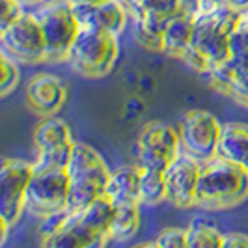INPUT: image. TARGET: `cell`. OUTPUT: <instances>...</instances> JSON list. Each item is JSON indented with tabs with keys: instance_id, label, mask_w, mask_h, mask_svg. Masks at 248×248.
<instances>
[{
	"instance_id": "17",
	"label": "cell",
	"mask_w": 248,
	"mask_h": 248,
	"mask_svg": "<svg viewBox=\"0 0 248 248\" xmlns=\"http://www.w3.org/2000/svg\"><path fill=\"white\" fill-rule=\"evenodd\" d=\"M192 30H194V17L183 12L174 13L168 19V25L162 32V52L181 58V54L192 43Z\"/></svg>"
},
{
	"instance_id": "18",
	"label": "cell",
	"mask_w": 248,
	"mask_h": 248,
	"mask_svg": "<svg viewBox=\"0 0 248 248\" xmlns=\"http://www.w3.org/2000/svg\"><path fill=\"white\" fill-rule=\"evenodd\" d=\"M140 228V203L138 202H124L114 203V213L108 226L107 241H127L135 235Z\"/></svg>"
},
{
	"instance_id": "1",
	"label": "cell",
	"mask_w": 248,
	"mask_h": 248,
	"mask_svg": "<svg viewBox=\"0 0 248 248\" xmlns=\"http://www.w3.org/2000/svg\"><path fill=\"white\" fill-rule=\"evenodd\" d=\"M248 196L247 170L233 161L215 155L202 161L196 188V207L202 209H228L235 207Z\"/></svg>"
},
{
	"instance_id": "22",
	"label": "cell",
	"mask_w": 248,
	"mask_h": 248,
	"mask_svg": "<svg viewBox=\"0 0 248 248\" xmlns=\"http://www.w3.org/2000/svg\"><path fill=\"white\" fill-rule=\"evenodd\" d=\"M75 142H67L56 148L43 149L37 151V159L34 162L36 168H67L69 159H71V151H73Z\"/></svg>"
},
{
	"instance_id": "20",
	"label": "cell",
	"mask_w": 248,
	"mask_h": 248,
	"mask_svg": "<svg viewBox=\"0 0 248 248\" xmlns=\"http://www.w3.org/2000/svg\"><path fill=\"white\" fill-rule=\"evenodd\" d=\"M140 205H159L166 202V181L164 172L153 168H140V188H138Z\"/></svg>"
},
{
	"instance_id": "5",
	"label": "cell",
	"mask_w": 248,
	"mask_h": 248,
	"mask_svg": "<svg viewBox=\"0 0 248 248\" xmlns=\"http://www.w3.org/2000/svg\"><path fill=\"white\" fill-rule=\"evenodd\" d=\"M120 54L118 36L80 26L73 45L67 52V62L73 71L84 77H103L110 73Z\"/></svg>"
},
{
	"instance_id": "33",
	"label": "cell",
	"mask_w": 248,
	"mask_h": 248,
	"mask_svg": "<svg viewBox=\"0 0 248 248\" xmlns=\"http://www.w3.org/2000/svg\"><path fill=\"white\" fill-rule=\"evenodd\" d=\"M71 4H95V2H101V0H69Z\"/></svg>"
},
{
	"instance_id": "11",
	"label": "cell",
	"mask_w": 248,
	"mask_h": 248,
	"mask_svg": "<svg viewBox=\"0 0 248 248\" xmlns=\"http://www.w3.org/2000/svg\"><path fill=\"white\" fill-rule=\"evenodd\" d=\"M34 172V162L4 159L0 168V218L15 224L26 209V186Z\"/></svg>"
},
{
	"instance_id": "7",
	"label": "cell",
	"mask_w": 248,
	"mask_h": 248,
	"mask_svg": "<svg viewBox=\"0 0 248 248\" xmlns=\"http://www.w3.org/2000/svg\"><path fill=\"white\" fill-rule=\"evenodd\" d=\"M181 151L183 148L177 129L164 122H149L138 135L135 162L140 168L164 172Z\"/></svg>"
},
{
	"instance_id": "15",
	"label": "cell",
	"mask_w": 248,
	"mask_h": 248,
	"mask_svg": "<svg viewBox=\"0 0 248 248\" xmlns=\"http://www.w3.org/2000/svg\"><path fill=\"white\" fill-rule=\"evenodd\" d=\"M138 188H140V166L124 164L110 170V177L105 188V196L112 200V203L124 202H138ZM140 203V202H138Z\"/></svg>"
},
{
	"instance_id": "27",
	"label": "cell",
	"mask_w": 248,
	"mask_h": 248,
	"mask_svg": "<svg viewBox=\"0 0 248 248\" xmlns=\"http://www.w3.org/2000/svg\"><path fill=\"white\" fill-rule=\"evenodd\" d=\"M142 10H148V12H157L166 17H172L174 13L179 12L181 8V0H140V6Z\"/></svg>"
},
{
	"instance_id": "12",
	"label": "cell",
	"mask_w": 248,
	"mask_h": 248,
	"mask_svg": "<svg viewBox=\"0 0 248 248\" xmlns=\"http://www.w3.org/2000/svg\"><path fill=\"white\" fill-rule=\"evenodd\" d=\"M202 170V161L190 153L181 151L164 170L166 202L177 209L196 207V188Z\"/></svg>"
},
{
	"instance_id": "26",
	"label": "cell",
	"mask_w": 248,
	"mask_h": 248,
	"mask_svg": "<svg viewBox=\"0 0 248 248\" xmlns=\"http://www.w3.org/2000/svg\"><path fill=\"white\" fill-rule=\"evenodd\" d=\"M151 247L157 248H186V230L181 228H164L161 230Z\"/></svg>"
},
{
	"instance_id": "2",
	"label": "cell",
	"mask_w": 248,
	"mask_h": 248,
	"mask_svg": "<svg viewBox=\"0 0 248 248\" xmlns=\"http://www.w3.org/2000/svg\"><path fill=\"white\" fill-rule=\"evenodd\" d=\"M69 175V198L67 209L78 211L92 202L105 196V188L110 177V168L97 149L86 142H75L71 159L67 164Z\"/></svg>"
},
{
	"instance_id": "25",
	"label": "cell",
	"mask_w": 248,
	"mask_h": 248,
	"mask_svg": "<svg viewBox=\"0 0 248 248\" xmlns=\"http://www.w3.org/2000/svg\"><path fill=\"white\" fill-rule=\"evenodd\" d=\"M230 47H232V56L248 50V10L239 13L235 26L230 32Z\"/></svg>"
},
{
	"instance_id": "3",
	"label": "cell",
	"mask_w": 248,
	"mask_h": 248,
	"mask_svg": "<svg viewBox=\"0 0 248 248\" xmlns=\"http://www.w3.org/2000/svg\"><path fill=\"white\" fill-rule=\"evenodd\" d=\"M112 213L114 203L108 196H101L78 211H69L62 230L54 237H50L49 241H45L43 247L88 248L107 243Z\"/></svg>"
},
{
	"instance_id": "32",
	"label": "cell",
	"mask_w": 248,
	"mask_h": 248,
	"mask_svg": "<svg viewBox=\"0 0 248 248\" xmlns=\"http://www.w3.org/2000/svg\"><path fill=\"white\" fill-rule=\"evenodd\" d=\"M122 2H124L125 6L131 10V12H135L138 6H140V0H122Z\"/></svg>"
},
{
	"instance_id": "13",
	"label": "cell",
	"mask_w": 248,
	"mask_h": 248,
	"mask_svg": "<svg viewBox=\"0 0 248 248\" xmlns=\"http://www.w3.org/2000/svg\"><path fill=\"white\" fill-rule=\"evenodd\" d=\"M127 6L122 0H101L95 4H73L75 17L80 26L103 30L114 36L127 25Z\"/></svg>"
},
{
	"instance_id": "19",
	"label": "cell",
	"mask_w": 248,
	"mask_h": 248,
	"mask_svg": "<svg viewBox=\"0 0 248 248\" xmlns=\"http://www.w3.org/2000/svg\"><path fill=\"white\" fill-rule=\"evenodd\" d=\"M67 142H75L71 137V129L60 118H45L34 131V144L37 151L56 148Z\"/></svg>"
},
{
	"instance_id": "10",
	"label": "cell",
	"mask_w": 248,
	"mask_h": 248,
	"mask_svg": "<svg viewBox=\"0 0 248 248\" xmlns=\"http://www.w3.org/2000/svg\"><path fill=\"white\" fill-rule=\"evenodd\" d=\"M183 151L198 161H207L217 155L222 124L207 110H188L177 125Z\"/></svg>"
},
{
	"instance_id": "23",
	"label": "cell",
	"mask_w": 248,
	"mask_h": 248,
	"mask_svg": "<svg viewBox=\"0 0 248 248\" xmlns=\"http://www.w3.org/2000/svg\"><path fill=\"white\" fill-rule=\"evenodd\" d=\"M67 217H69V209L52 211L41 217V222L37 226V235L41 237V245H43L45 241H49L50 237H54L62 230V226L65 224Z\"/></svg>"
},
{
	"instance_id": "28",
	"label": "cell",
	"mask_w": 248,
	"mask_h": 248,
	"mask_svg": "<svg viewBox=\"0 0 248 248\" xmlns=\"http://www.w3.org/2000/svg\"><path fill=\"white\" fill-rule=\"evenodd\" d=\"M2 2V10H0V30L8 28L13 21H17L25 10H23V4L21 0H0Z\"/></svg>"
},
{
	"instance_id": "6",
	"label": "cell",
	"mask_w": 248,
	"mask_h": 248,
	"mask_svg": "<svg viewBox=\"0 0 248 248\" xmlns=\"http://www.w3.org/2000/svg\"><path fill=\"white\" fill-rule=\"evenodd\" d=\"M34 15L43 30L49 60H67V52L80 30L73 4L69 0H50L39 6Z\"/></svg>"
},
{
	"instance_id": "24",
	"label": "cell",
	"mask_w": 248,
	"mask_h": 248,
	"mask_svg": "<svg viewBox=\"0 0 248 248\" xmlns=\"http://www.w3.org/2000/svg\"><path fill=\"white\" fill-rule=\"evenodd\" d=\"M0 67H2V80H0V95L6 97L19 82V67L17 60L12 58L6 50L0 54Z\"/></svg>"
},
{
	"instance_id": "29",
	"label": "cell",
	"mask_w": 248,
	"mask_h": 248,
	"mask_svg": "<svg viewBox=\"0 0 248 248\" xmlns=\"http://www.w3.org/2000/svg\"><path fill=\"white\" fill-rule=\"evenodd\" d=\"M222 248H248V235L241 233V232L224 233Z\"/></svg>"
},
{
	"instance_id": "16",
	"label": "cell",
	"mask_w": 248,
	"mask_h": 248,
	"mask_svg": "<svg viewBox=\"0 0 248 248\" xmlns=\"http://www.w3.org/2000/svg\"><path fill=\"white\" fill-rule=\"evenodd\" d=\"M217 155L248 168V124L230 122L222 124Z\"/></svg>"
},
{
	"instance_id": "14",
	"label": "cell",
	"mask_w": 248,
	"mask_h": 248,
	"mask_svg": "<svg viewBox=\"0 0 248 248\" xmlns=\"http://www.w3.org/2000/svg\"><path fill=\"white\" fill-rule=\"evenodd\" d=\"M65 97H67L65 84L56 75L39 73L26 86L28 107L41 116H49L60 110Z\"/></svg>"
},
{
	"instance_id": "21",
	"label": "cell",
	"mask_w": 248,
	"mask_h": 248,
	"mask_svg": "<svg viewBox=\"0 0 248 248\" xmlns=\"http://www.w3.org/2000/svg\"><path fill=\"white\" fill-rule=\"evenodd\" d=\"M222 243L224 233L213 222L198 218L186 228V248H222Z\"/></svg>"
},
{
	"instance_id": "4",
	"label": "cell",
	"mask_w": 248,
	"mask_h": 248,
	"mask_svg": "<svg viewBox=\"0 0 248 248\" xmlns=\"http://www.w3.org/2000/svg\"><path fill=\"white\" fill-rule=\"evenodd\" d=\"M239 13H241V10L232 8L230 4H224V6H218L211 12H202L194 19L190 45L205 56L211 69L232 58L230 32L235 26Z\"/></svg>"
},
{
	"instance_id": "9",
	"label": "cell",
	"mask_w": 248,
	"mask_h": 248,
	"mask_svg": "<svg viewBox=\"0 0 248 248\" xmlns=\"http://www.w3.org/2000/svg\"><path fill=\"white\" fill-rule=\"evenodd\" d=\"M0 45L17 62L34 63L49 60L45 36L34 13L25 12L8 28L0 30Z\"/></svg>"
},
{
	"instance_id": "30",
	"label": "cell",
	"mask_w": 248,
	"mask_h": 248,
	"mask_svg": "<svg viewBox=\"0 0 248 248\" xmlns=\"http://www.w3.org/2000/svg\"><path fill=\"white\" fill-rule=\"evenodd\" d=\"M200 2H202V12H211V10L218 8V6L228 4L226 0H200Z\"/></svg>"
},
{
	"instance_id": "8",
	"label": "cell",
	"mask_w": 248,
	"mask_h": 248,
	"mask_svg": "<svg viewBox=\"0 0 248 248\" xmlns=\"http://www.w3.org/2000/svg\"><path fill=\"white\" fill-rule=\"evenodd\" d=\"M69 175L65 168H36L26 186V209L34 215H47L67 209Z\"/></svg>"
},
{
	"instance_id": "34",
	"label": "cell",
	"mask_w": 248,
	"mask_h": 248,
	"mask_svg": "<svg viewBox=\"0 0 248 248\" xmlns=\"http://www.w3.org/2000/svg\"><path fill=\"white\" fill-rule=\"evenodd\" d=\"M245 170H247V174H248V168H245Z\"/></svg>"
},
{
	"instance_id": "31",
	"label": "cell",
	"mask_w": 248,
	"mask_h": 248,
	"mask_svg": "<svg viewBox=\"0 0 248 248\" xmlns=\"http://www.w3.org/2000/svg\"><path fill=\"white\" fill-rule=\"evenodd\" d=\"M232 8H235V10H248V0H226Z\"/></svg>"
}]
</instances>
